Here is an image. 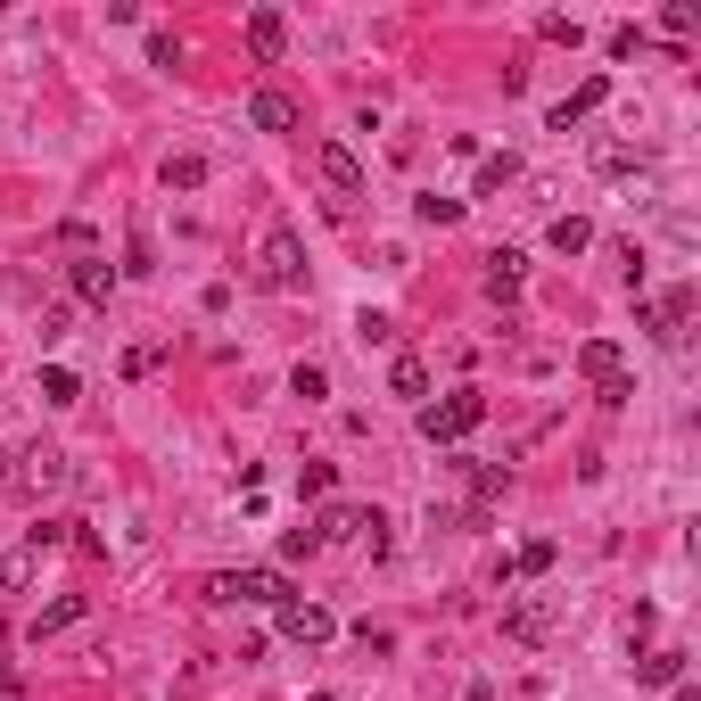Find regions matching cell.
I'll use <instances>...</instances> for the list:
<instances>
[{"label": "cell", "instance_id": "cell-1", "mask_svg": "<svg viewBox=\"0 0 701 701\" xmlns=\"http://www.w3.org/2000/svg\"><path fill=\"white\" fill-rule=\"evenodd\" d=\"M479 421H487V396H479V388H454L445 405H421V438H429V445H454V438H471Z\"/></svg>", "mask_w": 701, "mask_h": 701}, {"label": "cell", "instance_id": "cell-2", "mask_svg": "<svg viewBox=\"0 0 701 701\" xmlns=\"http://www.w3.org/2000/svg\"><path fill=\"white\" fill-rule=\"evenodd\" d=\"M206 603H289V578L281 570H215L206 578Z\"/></svg>", "mask_w": 701, "mask_h": 701}, {"label": "cell", "instance_id": "cell-3", "mask_svg": "<svg viewBox=\"0 0 701 701\" xmlns=\"http://www.w3.org/2000/svg\"><path fill=\"white\" fill-rule=\"evenodd\" d=\"M257 273H264V289H297V281H306V248H297V231H289V223H273V231H264Z\"/></svg>", "mask_w": 701, "mask_h": 701}, {"label": "cell", "instance_id": "cell-4", "mask_svg": "<svg viewBox=\"0 0 701 701\" xmlns=\"http://www.w3.org/2000/svg\"><path fill=\"white\" fill-rule=\"evenodd\" d=\"M281 635L314 652V644H331V635H338V619H331L322 603H281Z\"/></svg>", "mask_w": 701, "mask_h": 701}, {"label": "cell", "instance_id": "cell-5", "mask_svg": "<svg viewBox=\"0 0 701 701\" xmlns=\"http://www.w3.org/2000/svg\"><path fill=\"white\" fill-rule=\"evenodd\" d=\"M17 487H25V496L67 487V454H58V445H25V454H17Z\"/></svg>", "mask_w": 701, "mask_h": 701}, {"label": "cell", "instance_id": "cell-6", "mask_svg": "<svg viewBox=\"0 0 701 701\" xmlns=\"http://www.w3.org/2000/svg\"><path fill=\"white\" fill-rule=\"evenodd\" d=\"M503 635H512V644H545V635H554V603H536V594H520V603L503 610Z\"/></svg>", "mask_w": 701, "mask_h": 701}, {"label": "cell", "instance_id": "cell-7", "mask_svg": "<svg viewBox=\"0 0 701 701\" xmlns=\"http://www.w3.org/2000/svg\"><path fill=\"white\" fill-rule=\"evenodd\" d=\"M314 166H322V182H331L338 199H355V190H364V166H355V148H347V141H322V148H314Z\"/></svg>", "mask_w": 701, "mask_h": 701}, {"label": "cell", "instance_id": "cell-8", "mask_svg": "<svg viewBox=\"0 0 701 701\" xmlns=\"http://www.w3.org/2000/svg\"><path fill=\"white\" fill-rule=\"evenodd\" d=\"M248 124H257V132H297V99H289V92H273V83H264V92L248 99Z\"/></svg>", "mask_w": 701, "mask_h": 701}, {"label": "cell", "instance_id": "cell-9", "mask_svg": "<svg viewBox=\"0 0 701 701\" xmlns=\"http://www.w3.org/2000/svg\"><path fill=\"white\" fill-rule=\"evenodd\" d=\"M248 50H257L264 67L289 50V25H281V9H248Z\"/></svg>", "mask_w": 701, "mask_h": 701}, {"label": "cell", "instance_id": "cell-10", "mask_svg": "<svg viewBox=\"0 0 701 701\" xmlns=\"http://www.w3.org/2000/svg\"><path fill=\"white\" fill-rule=\"evenodd\" d=\"M603 99H610V74H586V83H578V92H570V99H561V108H554V132H570L578 116H594V108H603Z\"/></svg>", "mask_w": 701, "mask_h": 701}, {"label": "cell", "instance_id": "cell-11", "mask_svg": "<svg viewBox=\"0 0 701 701\" xmlns=\"http://www.w3.org/2000/svg\"><path fill=\"white\" fill-rule=\"evenodd\" d=\"M74 297H83V306H108V297H116V264L108 257H83V264H74Z\"/></svg>", "mask_w": 701, "mask_h": 701}, {"label": "cell", "instance_id": "cell-12", "mask_svg": "<svg viewBox=\"0 0 701 701\" xmlns=\"http://www.w3.org/2000/svg\"><path fill=\"white\" fill-rule=\"evenodd\" d=\"M388 388H396L405 405H421V396H429V364H421V355H396V364H388Z\"/></svg>", "mask_w": 701, "mask_h": 701}, {"label": "cell", "instance_id": "cell-13", "mask_svg": "<svg viewBox=\"0 0 701 701\" xmlns=\"http://www.w3.org/2000/svg\"><path fill=\"white\" fill-rule=\"evenodd\" d=\"M74 619H83V594H58V603H41V610H34V628H25V635H34V644H41V635L74 628Z\"/></svg>", "mask_w": 701, "mask_h": 701}, {"label": "cell", "instance_id": "cell-14", "mask_svg": "<svg viewBox=\"0 0 701 701\" xmlns=\"http://www.w3.org/2000/svg\"><path fill=\"white\" fill-rule=\"evenodd\" d=\"M545 240H554V257H586V248H594V223H586V215H554V231H545Z\"/></svg>", "mask_w": 701, "mask_h": 701}, {"label": "cell", "instance_id": "cell-15", "mask_svg": "<svg viewBox=\"0 0 701 701\" xmlns=\"http://www.w3.org/2000/svg\"><path fill=\"white\" fill-rule=\"evenodd\" d=\"M578 371H586L594 388H603V380H619V347H610V338H586V347H578Z\"/></svg>", "mask_w": 701, "mask_h": 701}, {"label": "cell", "instance_id": "cell-16", "mask_svg": "<svg viewBox=\"0 0 701 701\" xmlns=\"http://www.w3.org/2000/svg\"><path fill=\"white\" fill-rule=\"evenodd\" d=\"M487 297H520V248H496V257H487Z\"/></svg>", "mask_w": 701, "mask_h": 701}, {"label": "cell", "instance_id": "cell-17", "mask_svg": "<svg viewBox=\"0 0 701 701\" xmlns=\"http://www.w3.org/2000/svg\"><path fill=\"white\" fill-rule=\"evenodd\" d=\"M520 182V157L503 148V157H479V199H496V190H512Z\"/></svg>", "mask_w": 701, "mask_h": 701}, {"label": "cell", "instance_id": "cell-18", "mask_svg": "<svg viewBox=\"0 0 701 701\" xmlns=\"http://www.w3.org/2000/svg\"><path fill=\"white\" fill-rule=\"evenodd\" d=\"M554 561H561V545H554V536H528L512 570H520V578H545V570H554Z\"/></svg>", "mask_w": 701, "mask_h": 701}, {"label": "cell", "instance_id": "cell-19", "mask_svg": "<svg viewBox=\"0 0 701 701\" xmlns=\"http://www.w3.org/2000/svg\"><path fill=\"white\" fill-rule=\"evenodd\" d=\"M355 528H364V512H355V503H322V520H314L322 545H331V536H355Z\"/></svg>", "mask_w": 701, "mask_h": 701}, {"label": "cell", "instance_id": "cell-20", "mask_svg": "<svg viewBox=\"0 0 701 701\" xmlns=\"http://www.w3.org/2000/svg\"><path fill=\"white\" fill-rule=\"evenodd\" d=\"M199 182H206V157H199V148L166 157V190H199Z\"/></svg>", "mask_w": 701, "mask_h": 701}, {"label": "cell", "instance_id": "cell-21", "mask_svg": "<svg viewBox=\"0 0 701 701\" xmlns=\"http://www.w3.org/2000/svg\"><path fill=\"white\" fill-rule=\"evenodd\" d=\"M635 677L644 685H685V652H652V661H635Z\"/></svg>", "mask_w": 701, "mask_h": 701}, {"label": "cell", "instance_id": "cell-22", "mask_svg": "<svg viewBox=\"0 0 701 701\" xmlns=\"http://www.w3.org/2000/svg\"><path fill=\"white\" fill-rule=\"evenodd\" d=\"M413 215L445 231V223H462V199H445V190H421V199H413Z\"/></svg>", "mask_w": 701, "mask_h": 701}, {"label": "cell", "instance_id": "cell-23", "mask_svg": "<svg viewBox=\"0 0 701 701\" xmlns=\"http://www.w3.org/2000/svg\"><path fill=\"white\" fill-rule=\"evenodd\" d=\"M74 396H83V380H74L67 364H50V371H41V405H74Z\"/></svg>", "mask_w": 701, "mask_h": 701}, {"label": "cell", "instance_id": "cell-24", "mask_svg": "<svg viewBox=\"0 0 701 701\" xmlns=\"http://www.w3.org/2000/svg\"><path fill=\"white\" fill-rule=\"evenodd\" d=\"M289 388L306 396V405H322V396H331V371H322V364H297V371H289Z\"/></svg>", "mask_w": 701, "mask_h": 701}, {"label": "cell", "instance_id": "cell-25", "mask_svg": "<svg viewBox=\"0 0 701 701\" xmlns=\"http://www.w3.org/2000/svg\"><path fill=\"white\" fill-rule=\"evenodd\" d=\"M297 487H306V496H314V503H331L338 471H331V462H306V471H297Z\"/></svg>", "mask_w": 701, "mask_h": 701}, {"label": "cell", "instance_id": "cell-26", "mask_svg": "<svg viewBox=\"0 0 701 701\" xmlns=\"http://www.w3.org/2000/svg\"><path fill=\"white\" fill-rule=\"evenodd\" d=\"M594 174H635V148L628 141H603V148H594Z\"/></svg>", "mask_w": 701, "mask_h": 701}, {"label": "cell", "instance_id": "cell-27", "mask_svg": "<svg viewBox=\"0 0 701 701\" xmlns=\"http://www.w3.org/2000/svg\"><path fill=\"white\" fill-rule=\"evenodd\" d=\"M306 554H322L314 528H289V536H281V561H306Z\"/></svg>", "mask_w": 701, "mask_h": 701}, {"label": "cell", "instance_id": "cell-28", "mask_svg": "<svg viewBox=\"0 0 701 701\" xmlns=\"http://www.w3.org/2000/svg\"><path fill=\"white\" fill-rule=\"evenodd\" d=\"M661 25H668V34H677V41H685V34H693V25H701V9H693V0H668V17H661Z\"/></svg>", "mask_w": 701, "mask_h": 701}, {"label": "cell", "instance_id": "cell-29", "mask_svg": "<svg viewBox=\"0 0 701 701\" xmlns=\"http://www.w3.org/2000/svg\"><path fill=\"white\" fill-rule=\"evenodd\" d=\"M536 34H545V41H570V50H578V41H586V25H578V17H545Z\"/></svg>", "mask_w": 701, "mask_h": 701}, {"label": "cell", "instance_id": "cell-30", "mask_svg": "<svg viewBox=\"0 0 701 701\" xmlns=\"http://www.w3.org/2000/svg\"><path fill=\"white\" fill-rule=\"evenodd\" d=\"M355 338H364V347H388V338H396V322H388V314H364V322H355Z\"/></svg>", "mask_w": 701, "mask_h": 701}, {"label": "cell", "instance_id": "cell-31", "mask_svg": "<svg viewBox=\"0 0 701 701\" xmlns=\"http://www.w3.org/2000/svg\"><path fill=\"white\" fill-rule=\"evenodd\" d=\"M355 536H364V554H371V561L388 554V520H380V512H364V528H355Z\"/></svg>", "mask_w": 701, "mask_h": 701}, {"label": "cell", "instance_id": "cell-32", "mask_svg": "<svg viewBox=\"0 0 701 701\" xmlns=\"http://www.w3.org/2000/svg\"><path fill=\"white\" fill-rule=\"evenodd\" d=\"M148 67H182V41H174V34H148Z\"/></svg>", "mask_w": 701, "mask_h": 701}, {"label": "cell", "instance_id": "cell-33", "mask_svg": "<svg viewBox=\"0 0 701 701\" xmlns=\"http://www.w3.org/2000/svg\"><path fill=\"white\" fill-rule=\"evenodd\" d=\"M0 586H34V554H9V561H0Z\"/></svg>", "mask_w": 701, "mask_h": 701}, {"label": "cell", "instance_id": "cell-34", "mask_svg": "<svg viewBox=\"0 0 701 701\" xmlns=\"http://www.w3.org/2000/svg\"><path fill=\"white\" fill-rule=\"evenodd\" d=\"M9 487H17V454H0V496H9Z\"/></svg>", "mask_w": 701, "mask_h": 701}, {"label": "cell", "instance_id": "cell-35", "mask_svg": "<svg viewBox=\"0 0 701 701\" xmlns=\"http://www.w3.org/2000/svg\"><path fill=\"white\" fill-rule=\"evenodd\" d=\"M668 701H701V693H693V685H677V693H668Z\"/></svg>", "mask_w": 701, "mask_h": 701}]
</instances>
